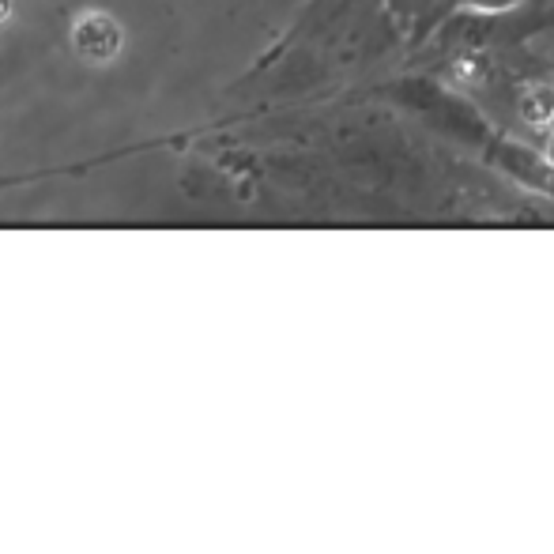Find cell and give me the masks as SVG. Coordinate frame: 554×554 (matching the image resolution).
<instances>
[{"mask_svg": "<svg viewBox=\"0 0 554 554\" xmlns=\"http://www.w3.org/2000/svg\"><path fill=\"white\" fill-rule=\"evenodd\" d=\"M72 46H76L83 61L106 65V61H114L117 49H121V27L110 16H98V12L80 16L76 27H72Z\"/></svg>", "mask_w": 554, "mask_h": 554, "instance_id": "6da1fadb", "label": "cell"}, {"mask_svg": "<svg viewBox=\"0 0 554 554\" xmlns=\"http://www.w3.org/2000/svg\"><path fill=\"white\" fill-rule=\"evenodd\" d=\"M521 117L532 125V129H547V125L554 121V91L551 87H543V83H536V87H524Z\"/></svg>", "mask_w": 554, "mask_h": 554, "instance_id": "7a4b0ae2", "label": "cell"}, {"mask_svg": "<svg viewBox=\"0 0 554 554\" xmlns=\"http://www.w3.org/2000/svg\"><path fill=\"white\" fill-rule=\"evenodd\" d=\"M483 65H487V61H483L479 53H472V57H464V61H460V65H457V76H460V80L475 83V80H479V76H483Z\"/></svg>", "mask_w": 554, "mask_h": 554, "instance_id": "3957f363", "label": "cell"}, {"mask_svg": "<svg viewBox=\"0 0 554 554\" xmlns=\"http://www.w3.org/2000/svg\"><path fill=\"white\" fill-rule=\"evenodd\" d=\"M547 163L554 166V136H551V144H547Z\"/></svg>", "mask_w": 554, "mask_h": 554, "instance_id": "277c9868", "label": "cell"}]
</instances>
